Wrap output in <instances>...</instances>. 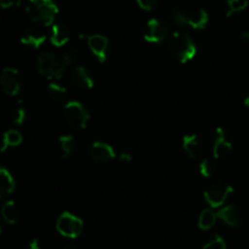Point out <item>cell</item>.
<instances>
[{
	"instance_id": "9c48e42d",
	"label": "cell",
	"mask_w": 249,
	"mask_h": 249,
	"mask_svg": "<svg viewBox=\"0 0 249 249\" xmlns=\"http://www.w3.org/2000/svg\"><path fill=\"white\" fill-rule=\"evenodd\" d=\"M169 31L166 25L158 18H150L144 27V39L149 43H161L166 40Z\"/></svg>"
},
{
	"instance_id": "5bb4252c",
	"label": "cell",
	"mask_w": 249,
	"mask_h": 249,
	"mask_svg": "<svg viewBox=\"0 0 249 249\" xmlns=\"http://www.w3.org/2000/svg\"><path fill=\"white\" fill-rule=\"evenodd\" d=\"M71 81L78 89L89 90L94 87V80L83 66H76L73 69Z\"/></svg>"
},
{
	"instance_id": "f546056e",
	"label": "cell",
	"mask_w": 249,
	"mask_h": 249,
	"mask_svg": "<svg viewBox=\"0 0 249 249\" xmlns=\"http://www.w3.org/2000/svg\"><path fill=\"white\" fill-rule=\"evenodd\" d=\"M22 0H0V6L3 9H10L20 6Z\"/></svg>"
},
{
	"instance_id": "f1b7e54d",
	"label": "cell",
	"mask_w": 249,
	"mask_h": 249,
	"mask_svg": "<svg viewBox=\"0 0 249 249\" xmlns=\"http://www.w3.org/2000/svg\"><path fill=\"white\" fill-rule=\"evenodd\" d=\"M137 4L142 10L153 11L159 4V0H137Z\"/></svg>"
},
{
	"instance_id": "1f68e13d",
	"label": "cell",
	"mask_w": 249,
	"mask_h": 249,
	"mask_svg": "<svg viewBox=\"0 0 249 249\" xmlns=\"http://www.w3.org/2000/svg\"><path fill=\"white\" fill-rule=\"evenodd\" d=\"M27 249H40V244H39V241H38L37 238L32 239V241L30 242V244H28Z\"/></svg>"
},
{
	"instance_id": "836d02e7",
	"label": "cell",
	"mask_w": 249,
	"mask_h": 249,
	"mask_svg": "<svg viewBox=\"0 0 249 249\" xmlns=\"http://www.w3.org/2000/svg\"><path fill=\"white\" fill-rule=\"evenodd\" d=\"M243 104H244V107H249V89H248V92H247L246 97H244Z\"/></svg>"
},
{
	"instance_id": "d4e9b609",
	"label": "cell",
	"mask_w": 249,
	"mask_h": 249,
	"mask_svg": "<svg viewBox=\"0 0 249 249\" xmlns=\"http://www.w3.org/2000/svg\"><path fill=\"white\" fill-rule=\"evenodd\" d=\"M48 94L55 102H61L66 98L68 94V90L65 87H62L61 85H57V83L52 82L48 86Z\"/></svg>"
},
{
	"instance_id": "7402d4cb",
	"label": "cell",
	"mask_w": 249,
	"mask_h": 249,
	"mask_svg": "<svg viewBox=\"0 0 249 249\" xmlns=\"http://www.w3.org/2000/svg\"><path fill=\"white\" fill-rule=\"evenodd\" d=\"M216 219V213L213 210V208H207L200 212L199 217H198V227L203 231H208L214 226Z\"/></svg>"
},
{
	"instance_id": "4316f807",
	"label": "cell",
	"mask_w": 249,
	"mask_h": 249,
	"mask_svg": "<svg viewBox=\"0 0 249 249\" xmlns=\"http://www.w3.org/2000/svg\"><path fill=\"white\" fill-rule=\"evenodd\" d=\"M64 60L68 65H71V64H77L81 59H82V53L78 48L72 47V48H69L66 50V53L64 54Z\"/></svg>"
},
{
	"instance_id": "484cf974",
	"label": "cell",
	"mask_w": 249,
	"mask_h": 249,
	"mask_svg": "<svg viewBox=\"0 0 249 249\" xmlns=\"http://www.w3.org/2000/svg\"><path fill=\"white\" fill-rule=\"evenodd\" d=\"M198 170H199V174L202 175L205 178H209V177L213 176L215 171V161L213 159H209V158H205L202 161L199 162V166H198Z\"/></svg>"
},
{
	"instance_id": "4fadbf2b",
	"label": "cell",
	"mask_w": 249,
	"mask_h": 249,
	"mask_svg": "<svg viewBox=\"0 0 249 249\" xmlns=\"http://www.w3.org/2000/svg\"><path fill=\"white\" fill-rule=\"evenodd\" d=\"M47 39V33L44 32L42 27H31L23 32L22 37H21V43L26 47L35 48L38 49L43 43Z\"/></svg>"
},
{
	"instance_id": "ba28073f",
	"label": "cell",
	"mask_w": 249,
	"mask_h": 249,
	"mask_svg": "<svg viewBox=\"0 0 249 249\" xmlns=\"http://www.w3.org/2000/svg\"><path fill=\"white\" fill-rule=\"evenodd\" d=\"M21 76L18 70L14 68H5L0 72V87L6 95H18L21 90Z\"/></svg>"
},
{
	"instance_id": "30bf717a",
	"label": "cell",
	"mask_w": 249,
	"mask_h": 249,
	"mask_svg": "<svg viewBox=\"0 0 249 249\" xmlns=\"http://www.w3.org/2000/svg\"><path fill=\"white\" fill-rule=\"evenodd\" d=\"M232 143L231 141L227 138L226 132L224 128L217 127L215 130V137H214V145H213V158L215 160L224 159V158L229 157L231 154Z\"/></svg>"
},
{
	"instance_id": "7a4b0ae2",
	"label": "cell",
	"mask_w": 249,
	"mask_h": 249,
	"mask_svg": "<svg viewBox=\"0 0 249 249\" xmlns=\"http://www.w3.org/2000/svg\"><path fill=\"white\" fill-rule=\"evenodd\" d=\"M26 13L33 22L45 27L54 23L59 8L53 0H28Z\"/></svg>"
},
{
	"instance_id": "d6986e66",
	"label": "cell",
	"mask_w": 249,
	"mask_h": 249,
	"mask_svg": "<svg viewBox=\"0 0 249 249\" xmlns=\"http://www.w3.org/2000/svg\"><path fill=\"white\" fill-rule=\"evenodd\" d=\"M1 216H3L4 221L8 222V224H18V219H20V210H18L15 202L8 200L6 203H4V205L1 207Z\"/></svg>"
},
{
	"instance_id": "2e32d148",
	"label": "cell",
	"mask_w": 249,
	"mask_h": 249,
	"mask_svg": "<svg viewBox=\"0 0 249 249\" xmlns=\"http://www.w3.org/2000/svg\"><path fill=\"white\" fill-rule=\"evenodd\" d=\"M182 147L191 159L196 160L202 157L203 144L197 135H186L182 140Z\"/></svg>"
},
{
	"instance_id": "e0dca14e",
	"label": "cell",
	"mask_w": 249,
	"mask_h": 249,
	"mask_svg": "<svg viewBox=\"0 0 249 249\" xmlns=\"http://www.w3.org/2000/svg\"><path fill=\"white\" fill-rule=\"evenodd\" d=\"M70 39V33L68 27L62 23H53L52 33H50V42L55 47H64L68 44Z\"/></svg>"
},
{
	"instance_id": "d590c367",
	"label": "cell",
	"mask_w": 249,
	"mask_h": 249,
	"mask_svg": "<svg viewBox=\"0 0 249 249\" xmlns=\"http://www.w3.org/2000/svg\"><path fill=\"white\" fill-rule=\"evenodd\" d=\"M0 232H1V225H0Z\"/></svg>"
},
{
	"instance_id": "5b68a950",
	"label": "cell",
	"mask_w": 249,
	"mask_h": 249,
	"mask_svg": "<svg viewBox=\"0 0 249 249\" xmlns=\"http://www.w3.org/2000/svg\"><path fill=\"white\" fill-rule=\"evenodd\" d=\"M64 116L69 126L75 130H85L89 122V112L77 100H70L64 107Z\"/></svg>"
},
{
	"instance_id": "e575fe53",
	"label": "cell",
	"mask_w": 249,
	"mask_h": 249,
	"mask_svg": "<svg viewBox=\"0 0 249 249\" xmlns=\"http://www.w3.org/2000/svg\"><path fill=\"white\" fill-rule=\"evenodd\" d=\"M62 249H78V248L76 246H73V244H68V246H65Z\"/></svg>"
},
{
	"instance_id": "d6a6232c",
	"label": "cell",
	"mask_w": 249,
	"mask_h": 249,
	"mask_svg": "<svg viewBox=\"0 0 249 249\" xmlns=\"http://www.w3.org/2000/svg\"><path fill=\"white\" fill-rule=\"evenodd\" d=\"M239 39H241V42L243 43H249V31H243V32H241V35H239Z\"/></svg>"
},
{
	"instance_id": "8fae6325",
	"label": "cell",
	"mask_w": 249,
	"mask_h": 249,
	"mask_svg": "<svg viewBox=\"0 0 249 249\" xmlns=\"http://www.w3.org/2000/svg\"><path fill=\"white\" fill-rule=\"evenodd\" d=\"M87 44L92 54L94 55L99 62H105L107 57L109 49V39L103 35L87 36Z\"/></svg>"
},
{
	"instance_id": "6da1fadb",
	"label": "cell",
	"mask_w": 249,
	"mask_h": 249,
	"mask_svg": "<svg viewBox=\"0 0 249 249\" xmlns=\"http://www.w3.org/2000/svg\"><path fill=\"white\" fill-rule=\"evenodd\" d=\"M169 53L181 64H187L197 54V47L192 38L184 32H175L167 40Z\"/></svg>"
},
{
	"instance_id": "ffe728a7",
	"label": "cell",
	"mask_w": 249,
	"mask_h": 249,
	"mask_svg": "<svg viewBox=\"0 0 249 249\" xmlns=\"http://www.w3.org/2000/svg\"><path fill=\"white\" fill-rule=\"evenodd\" d=\"M221 1L222 9L227 18L234 15V14L242 13L249 5V0H221Z\"/></svg>"
},
{
	"instance_id": "9a60e30c",
	"label": "cell",
	"mask_w": 249,
	"mask_h": 249,
	"mask_svg": "<svg viewBox=\"0 0 249 249\" xmlns=\"http://www.w3.org/2000/svg\"><path fill=\"white\" fill-rule=\"evenodd\" d=\"M217 219L222 220L227 226L237 229L242 225V217L238 209L234 205H225L219 212H216Z\"/></svg>"
},
{
	"instance_id": "83f0119b",
	"label": "cell",
	"mask_w": 249,
	"mask_h": 249,
	"mask_svg": "<svg viewBox=\"0 0 249 249\" xmlns=\"http://www.w3.org/2000/svg\"><path fill=\"white\" fill-rule=\"evenodd\" d=\"M203 249H226V243L221 236L216 234L203 246Z\"/></svg>"
},
{
	"instance_id": "44dd1931",
	"label": "cell",
	"mask_w": 249,
	"mask_h": 249,
	"mask_svg": "<svg viewBox=\"0 0 249 249\" xmlns=\"http://www.w3.org/2000/svg\"><path fill=\"white\" fill-rule=\"evenodd\" d=\"M22 143V135L18 130H8L3 136V142H1V148L0 152H5L9 148L18 147Z\"/></svg>"
},
{
	"instance_id": "4dcf8cb0",
	"label": "cell",
	"mask_w": 249,
	"mask_h": 249,
	"mask_svg": "<svg viewBox=\"0 0 249 249\" xmlns=\"http://www.w3.org/2000/svg\"><path fill=\"white\" fill-rule=\"evenodd\" d=\"M119 158H120V160H121L122 162H131V161H132V160H133L132 155H131L130 153H127V152L121 153Z\"/></svg>"
},
{
	"instance_id": "cb8c5ba5",
	"label": "cell",
	"mask_w": 249,
	"mask_h": 249,
	"mask_svg": "<svg viewBox=\"0 0 249 249\" xmlns=\"http://www.w3.org/2000/svg\"><path fill=\"white\" fill-rule=\"evenodd\" d=\"M26 117H27V112H26L25 105L22 100H18L11 109V120L15 124H22L26 121Z\"/></svg>"
},
{
	"instance_id": "52a82bcc",
	"label": "cell",
	"mask_w": 249,
	"mask_h": 249,
	"mask_svg": "<svg viewBox=\"0 0 249 249\" xmlns=\"http://www.w3.org/2000/svg\"><path fill=\"white\" fill-rule=\"evenodd\" d=\"M56 230L61 236L77 238L83 231V221L71 213H62L56 221Z\"/></svg>"
},
{
	"instance_id": "ac0fdd59",
	"label": "cell",
	"mask_w": 249,
	"mask_h": 249,
	"mask_svg": "<svg viewBox=\"0 0 249 249\" xmlns=\"http://www.w3.org/2000/svg\"><path fill=\"white\" fill-rule=\"evenodd\" d=\"M15 190V179L8 169L0 166V199L8 197Z\"/></svg>"
},
{
	"instance_id": "603a6c76",
	"label": "cell",
	"mask_w": 249,
	"mask_h": 249,
	"mask_svg": "<svg viewBox=\"0 0 249 249\" xmlns=\"http://www.w3.org/2000/svg\"><path fill=\"white\" fill-rule=\"evenodd\" d=\"M57 143H59L60 158H61V159H68V158L72 154L73 149H75V138H73V136H60L59 140H57Z\"/></svg>"
},
{
	"instance_id": "7c38bea8",
	"label": "cell",
	"mask_w": 249,
	"mask_h": 249,
	"mask_svg": "<svg viewBox=\"0 0 249 249\" xmlns=\"http://www.w3.org/2000/svg\"><path fill=\"white\" fill-rule=\"evenodd\" d=\"M90 159L97 162H107L115 158V150L105 142H94L88 150Z\"/></svg>"
},
{
	"instance_id": "8992f818",
	"label": "cell",
	"mask_w": 249,
	"mask_h": 249,
	"mask_svg": "<svg viewBox=\"0 0 249 249\" xmlns=\"http://www.w3.org/2000/svg\"><path fill=\"white\" fill-rule=\"evenodd\" d=\"M233 193V187L226 182H215L210 184L204 192L205 202L210 208H220L226 203L230 196Z\"/></svg>"
},
{
	"instance_id": "277c9868",
	"label": "cell",
	"mask_w": 249,
	"mask_h": 249,
	"mask_svg": "<svg viewBox=\"0 0 249 249\" xmlns=\"http://www.w3.org/2000/svg\"><path fill=\"white\" fill-rule=\"evenodd\" d=\"M68 64L64 57H59L52 53H44L38 56L37 68L40 75L47 77L48 80H59L62 77L66 70Z\"/></svg>"
},
{
	"instance_id": "3957f363",
	"label": "cell",
	"mask_w": 249,
	"mask_h": 249,
	"mask_svg": "<svg viewBox=\"0 0 249 249\" xmlns=\"http://www.w3.org/2000/svg\"><path fill=\"white\" fill-rule=\"evenodd\" d=\"M172 20L178 26H188L193 30H204L209 23V15L204 9L176 8L172 11Z\"/></svg>"
}]
</instances>
